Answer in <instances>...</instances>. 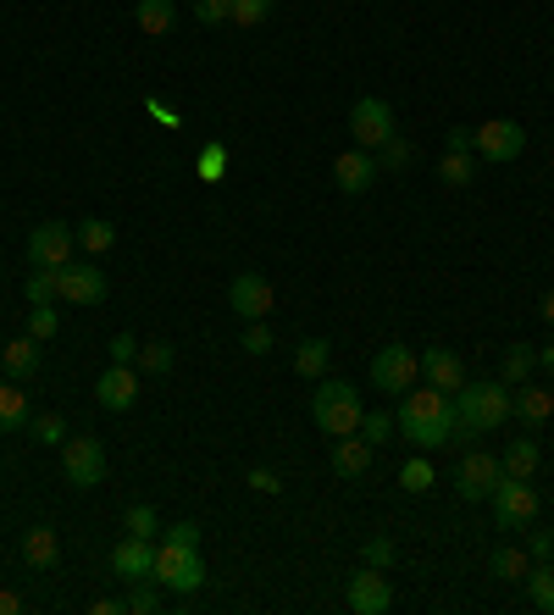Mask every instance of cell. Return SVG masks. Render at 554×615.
<instances>
[{"mask_svg": "<svg viewBox=\"0 0 554 615\" xmlns=\"http://www.w3.org/2000/svg\"><path fill=\"white\" fill-rule=\"evenodd\" d=\"M399 432L416 444V449H443L449 438H454V394H443V388H405L399 394Z\"/></svg>", "mask_w": 554, "mask_h": 615, "instance_id": "obj_1", "label": "cell"}, {"mask_svg": "<svg viewBox=\"0 0 554 615\" xmlns=\"http://www.w3.org/2000/svg\"><path fill=\"white\" fill-rule=\"evenodd\" d=\"M510 410V383H460L454 388V438H482L493 432Z\"/></svg>", "mask_w": 554, "mask_h": 615, "instance_id": "obj_2", "label": "cell"}, {"mask_svg": "<svg viewBox=\"0 0 554 615\" xmlns=\"http://www.w3.org/2000/svg\"><path fill=\"white\" fill-rule=\"evenodd\" d=\"M360 416H366V399L355 394V383H322V388L311 394V421H316L327 438L360 432Z\"/></svg>", "mask_w": 554, "mask_h": 615, "instance_id": "obj_3", "label": "cell"}, {"mask_svg": "<svg viewBox=\"0 0 554 615\" xmlns=\"http://www.w3.org/2000/svg\"><path fill=\"white\" fill-rule=\"evenodd\" d=\"M156 582L173 587V593H200V587H206V560H200V549L161 538V543H156Z\"/></svg>", "mask_w": 554, "mask_h": 615, "instance_id": "obj_4", "label": "cell"}, {"mask_svg": "<svg viewBox=\"0 0 554 615\" xmlns=\"http://www.w3.org/2000/svg\"><path fill=\"white\" fill-rule=\"evenodd\" d=\"M488 504H493L499 532H521V527L537 521V488L526 477H499V488L488 493Z\"/></svg>", "mask_w": 554, "mask_h": 615, "instance_id": "obj_5", "label": "cell"}, {"mask_svg": "<svg viewBox=\"0 0 554 615\" xmlns=\"http://www.w3.org/2000/svg\"><path fill=\"white\" fill-rule=\"evenodd\" d=\"M416 377H421V355H410L405 344H383L372 355V388L377 394H405V388H416Z\"/></svg>", "mask_w": 554, "mask_h": 615, "instance_id": "obj_6", "label": "cell"}, {"mask_svg": "<svg viewBox=\"0 0 554 615\" xmlns=\"http://www.w3.org/2000/svg\"><path fill=\"white\" fill-rule=\"evenodd\" d=\"M349 134H355L360 150H383V145L394 139V106L377 101V95H360V101L349 106Z\"/></svg>", "mask_w": 554, "mask_h": 615, "instance_id": "obj_7", "label": "cell"}, {"mask_svg": "<svg viewBox=\"0 0 554 615\" xmlns=\"http://www.w3.org/2000/svg\"><path fill=\"white\" fill-rule=\"evenodd\" d=\"M228 305H233L239 322H266V316L278 311V289H272L261 272H239V278L228 283Z\"/></svg>", "mask_w": 554, "mask_h": 615, "instance_id": "obj_8", "label": "cell"}, {"mask_svg": "<svg viewBox=\"0 0 554 615\" xmlns=\"http://www.w3.org/2000/svg\"><path fill=\"white\" fill-rule=\"evenodd\" d=\"M62 477L73 488H101L106 482V449H101V438H67L62 444Z\"/></svg>", "mask_w": 554, "mask_h": 615, "instance_id": "obj_9", "label": "cell"}, {"mask_svg": "<svg viewBox=\"0 0 554 615\" xmlns=\"http://www.w3.org/2000/svg\"><path fill=\"white\" fill-rule=\"evenodd\" d=\"M106 272L95 267V261H67L62 272H56V294L67 300V305H101L106 300Z\"/></svg>", "mask_w": 554, "mask_h": 615, "instance_id": "obj_10", "label": "cell"}, {"mask_svg": "<svg viewBox=\"0 0 554 615\" xmlns=\"http://www.w3.org/2000/svg\"><path fill=\"white\" fill-rule=\"evenodd\" d=\"M482 161H515L521 150H526V128L521 123H510V117H493V123H482L477 128V145H471Z\"/></svg>", "mask_w": 554, "mask_h": 615, "instance_id": "obj_11", "label": "cell"}, {"mask_svg": "<svg viewBox=\"0 0 554 615\" xmlns=\"http://www.w3.org/2000/svg\"><path fill=\"white\" fill-rule=\"evenodd\" d=\"M499 477H504V466H499V455H488V449H471L466 460H460V471H454V488H460V499H488L493 488H499Z\"/></svg>", "mask_w": 554, "mask_h": 615, "instance_id": "obj_12", "label": "cell"}, {"mask_svg": "<svg viewBox=\"0 0 554 615\" xmlns=\"http://www.w3.org/2000/svg\"><path fill=\"white\" fill-rule=\"evenodd\" d=\"M73 244H79L73 228L40 222V228L29 233V267H67V261H73Z\"/></svg>", "mask_w": 554, "mask_h": 615, "instance_id": "obj_13", "label": "cell"}, {"mask_svg": "<svg viewBox=\"0 0 554 615\" xmlns=\"http://www.w3.org/2000/svg\"><path fill=\"white\" fill-rule=\"evenodd\" d=\"M112 571L123 576V582H145V576H156V538H123L117 549H112Z\"/></svg>", "mask_w": 554, "mask_h": 615, "instance_id": "obj_14", "label": "cell"}, {"mask_svg": "<svg viewBox=\"0 0 554 615\" xmlns=\"http://www.w3.org/2000/svg\"><path fill=\"white\" fill-rule=\"evenodd\" d=\"M349 609H355V615H383V609H394L388 576L372 571V565H360V576H349Z\"/></svg>", "mask_w": 554, "mask_h": 615, "instance_id": "obj_15", "label": "cell"}, {"mask_svg": "<svg viewBox=\"0 0 554 615\" xmlns=\"http://www.w3.org/2000/svg\"><path fill=\"white\" fill-rule=\"evenodd\" d=\"M95 399H101L106 410H117V416H123V410H134V399H139V372L112 361V366L101 372V383H95Z\"/></svg>", "mask_w": 554, "mask_h": 615, "instance_id": "obj_16", "label": "cell"}, {"mask_svg": "<svg viewBox=\"0 0 554 615\" xmlns=\"http://www.w3.org/2000/svg\"><path fill=\"white\" fill-rule=\"evenodd\" d=\"M333 184H338L344 195H366V189L377 184V156H372V150H360V145H355V150H344V156L333 161Z\"/></svg>", "mask_w": 554, "mask_h": 615, "instance_id": "obj_17", "label": "cell"}, {"mask_svg": "<svg viewBox=\"0 0 554 615\" xmlns=\"http://www.w3.org/2000/svg\"><path fill=\"white\" fill-rule=\"evenodd\" d=\"M372 455H377V444H366V432H344V438L333 444V471H338V477H366V471H372Z\"/></svg>", "mask_w": 554, "mask_h": 615, "instance_id": "obj_18", "label": "cell"}, {"mask_svg": "<svg viewBox=\"0 0 554 615\" xmlns=\"http://www.w3.org/2000/svg\"><path fill=\"white\" fill-rule=\"evenodd\" d=\"M421 372H427V383L443 388V394H454V388L466 383V366H460L454 350H427V355H421Z\"/></svg>", "mask_w": 554, "mask_h": 615, "instance_id": "obj_19", "label": "cell"}, {"mask_svg": "<svg viewBox=\"0 0 554 615\" xmlns=\"http://www.w3.org/2000/svg\"><path fill=\"white\" fill-rule=\"evenodd\" d=\"M23 560H29L34 571H56V560H62L56 527H29V532H23Z\"/></svg>", "mask_w": 554, "mask_h": 615, "instance_id": "obj_20", "label": "cell"}, {"mask_svg": "<svg viewBox=\"0 0 554 615\" xmlns=\"http://www.w3.org/2000/svg\"><path fill=\"white\" fill-rule=\"evenodd\" d=\"M510 410H515L526 427H537V421H548V416H554V394H548V388H537V383H521V394H510Z\"/></svg>", "mask_w": 554, "mask_h": 615, "instance_id": "obj_21", "label": "cell"}, {"mask_svg": "<svg viewBox=\"0 0 554 615\" xmlns=\"http://www.w3.org/2000/svg\"><path fill=\"white\" fill-rule=\"evenodd\" d=\"M134 23L145 29V34H173V23H178V0H134Z\"/></svg>", "mask_w": 554, "mask_h": 615, "instance_id": "obj_22", "label": "cell"}, {"mask_svg": "<svg viewBox=\"0 0 554 615\" xmlns=\"http://www.w3.org/2000/svg\"><path fill=\"white\" fill-rule=\"evenodd\" d=\"M0 366H7L12 377H34L40 372V338L29 333V338H12L7 350H0Z\"/></svg>", "mask_w": 554, "mask_h": 615, "instance_id": "obj_23", "label": "cell"}, {"mask_svg": "<svg viewBox=\"0 0 554 615\" xmlns=\"http://www.w3.org/2000/svg\"><path fill=\"white\" fill-rule=\"evenodd\" d=\"M327 361H333V344H327V338H300V344H294V372H300V377H322Z\"/></svg>", "mask_w": 554, "mask_h": 615, "instance_id": "obj_24", "label": "cell"}, {"mask_svg": "<svg viewBox=\"0 0 554 615\" xmlns=\"http://www.w3.org/2000/svg\"><path fill=\"white\" fill-rule=\"evenodd\" d=\"M537 460H543V449L532 444V438H515L504 455H499V466H504V477H526L532 482V471H537Z\"/></svg>", "mask_w": 554, "mask_h": 615, "instance_id": "obj_25", "label": "cell"}, {"mask_svg": "<svg viewBox=\"0 0 554 615\" xmlns=\"http://www.w3.org/2000/svg\"><path fill=\"white\" fill-rule=\"evenodd\" d=\"M438 178H443L449 189H466V184H477V156H471V150H443V161H438Z\"/></svg>", "mask_w": 554, "mask_h": 615, "instance_id": "obj_26", "label": "cell"}, {"mask_svg": "<svg viewBox=\"0 0 554 615\" xmlns=\"http://www.w3.org/2000/svg\"><path fill=\"white\" fill-rule=\"evenodd\" d=\"M526 598H532L543 615H554V565H548V560H537V565L526 571Z\"/></svg>", "mask_w": 554, "mask_h": 615, "instance_id": "obj_27", "label": "cell"}, {"mask_svg": "<svg viewBox=\"0 0 554 615\" xmlns=\"http://www.w3.org/2000/svg\"><path fill=\"white\" fill-rule=\"evenodd\" d=\"M532 366H537V350H532V344H510V350H504V366H499V383H526Z\"/></svg>", "mask_w": 554, "mask_h": 615, "instance_id": "obj_28", "label": "cell"}, {"mask_svg": "<svg viewBox=\"0 0 554 615\" xmlns=\"http://www.w3.org/2000/svg\"><path fill=\"white\" fill-rule=\"evenodd\" d=\"M488 565H493V576H499V582H526V571H532V554H521V549H504V543H499Z\"/></svg>", "mask_w": 554, "mask_h": 615, "instance_id": "obj_29", "label": "cell"}, {"mask_svg": "<svg viewBox=\"0 0 554 615\" xmlns=\"http://www.w3.org/2000/svg\"><path fill=\"white\" fill-rule=\"evenodd\" d=\"M0 427H29V394L18 383H0Z\"/></svg>", "mask_w": 554, "mask_h": 615, "instance_id": "obj_30", "label": "cell"}, {"mask_svg": "<svg viewBox=\"0 0 554 615\" xmlns=\"http://www.w3.org/2000/svg\"><path fill=\"white\" fill-rule=\"evenodd\" d=\"M56 272H62V267H34V272H29V283H23L29 305H56V300H62V294H56Z\"/></svg>", "mask_w": 554, "mask_h": 615, "instance_id": "obj_31", "label": "cell"}, {"mask_svg": "<svg viewBox=\"0 0 554 615\" xmlns=\"http://www.w3.org/2000/svg\"><path fill=\"white\" fill-rule=\"evenodd\" d=\"M79 244H84V250H90V256H106V250H112V244H117V228H112V222H106V217H90V222H84V228H79Z\"/></svg>", "mask_w": 554, "mask_h": 615, "instance_id": "obj_32", "label": "cell"}, {"mask_svg": "<svg viewBox=\"0 0 554 615\" xmlns=\"http://www.w3.org/2000/svg\"><path fill=\"white\" fill-rule=\"evenodd\" d=\"M173 361H178V350L156 338V344H139V361H134V366H145L150 377H167V372H173Z\"/></svg>", "mask_w": 554, "mask_h": 615, "instance_id": "obj_33", "label": "cell"}, {"mask_svg": "<svg viewBox=\"0 0 554 615\" xmlns=\"http://www.w3.org/2000/svg\"><path fill=\"white\" fill-rule=\"evenodd\" d=\"M195 173H200V184H222V173H228V145H206L200 150V161H195Z\"/></svg>", "mask_w": 554, "mask_h": 615, "instance_id": "obj_34", "label": "cell"}, {"mask_svg": "<svg viewBox=\"0 0 554 615\" xmlns=\"http://www.w3.org/2000/svg\"><path fill=\"white\" fill-rule=\"evenodd\" d=\"M272 7H278V0H233V18H228V23H239V29H261V23L272 18Z\"/></svg>", "mask_w": 554, "mask_h": 615, "instance_id": "obj_35", "label": "cell"}, {"mask_svg": "<svg viewBox=\"0 0 554 615\" xmlns=\"http://www.w3.org/2000/svg\"><path fill=\"white\" fill-rule=\"evenodd\" d=\"M123 532H134V538H156L161 521H156L150 504H128V510H123Z\"/></svg>", "mask_w": 554, "mask_h": 615, "instance_id": "obj_36", "label": "cell"}, {"mask_svg": "<svg viewBox=\"0 0 554 615\" xmlns=\"http://www.w3.org/2000/svg\"><path fill=\"white\" fill-rule=\"evenodd\" d=\"M29 427H34V438L51 444V449L67 444V416H56V410H51V416H29Z\"/></svg>", "mask_w": 554, "mask_h": 615, "instance_id": "obj_37", "label": "cell"}, {"mask_svg": "<svg viewBox=\"0 0 554 615\" xmlns=\"http://www.w3.org/2000/svg\"><path fill=\"white\" fill-rule=\"evenodd\" d=\"M432 482H438V471H432L427 460H405V466H399V488H410V493H427Z\"/></svg>", "mask_w": 554, "mask_h": 615, "instance_id": "obj_38", "label": "cell"}, {"mask_svg": "<svg viewBox=\"0 0 554 615\" xmlns=\"http://www.w3.org/2000/svg\"><path fill=\"white\" fill-rule=\"evenodd\" d=\"M128 587H134V593L123 598V604H128V615H156V609H161V593L150 587V576H145V582H128Z\"/></svg>", "mask_w": 554, "mask_h": 615, "instance_id": "obj_39", "label": "cell"}, {"mask_svg": "<svg viewBox=\"0 0 554 615\" xmlns=\"http://www.w3.org/2000/svg\"><path fill=\"white\" fill-rule=\"evenodd\" d=\"M372 156H377V173H399V167H410V145H405L399 134H394L383 150H372Z\"/></svg>", "mask_w": 554, "mask_h": 615, "instance_id": "obj_40", "label": "cell"}, {"mask_svg": "<svg viewBox=\"0 0 554 615\" xmlns=\"http://www.w3.org/2000/svg\"><path fill=\"white\" fill-rule=\"evenodd\" d=\"M56 327H62V316H56V305H34L29 311V333L45 344V338H56Z\"/></svg>", "mask_w": 554, "mask_h": 615, "instance_id": "obj_41", "label": "cell"}, {"mask_svg": "<svg viewBox=\"0 0 554 615\" xmlns=\"http://www.w3.org/2000/svg\"><path fill=\"white\" fill-rule=\"evenodd\" d=\"M399 421L388 416V410H366L360 416V432H366V444H388V432H394Z\"/></svg>", "mask_w": 554, "mask_h": 615, "instance_id": "obj_42", "label": "cell"}, {"mask_svg": "<svg viewBox=\"0 0 554 615\" xmlns=\"http://www.w3.org/2000/svg\"><path fill=\"white\" fill-rule=\"evenodd\" d=\"M195 18H200L206 29H217V23L233 18V0H195Z\"/></svg>", "mask_w": 554, "mask_h": 615, "instance_id": "obj_43", "label": "cell"}, {"mask_svg": "<svg viewBox=\"0 0 554 615\" xmlns=\"http://www.w3.org/2000/svg\"><path fill=\"white\" fill-rule=\"evenodd\" d=\"M239 350H244V355H266V350H272L266 322H250V327H244V338H239Z\"/></svg>", "mask_w": 554, "mask_h": 615, "instance_id": "obj_44", "label": "cell"}, {"mask_svg": "<svg viewBox=\"0 0 554 615\" xmlns=\"http://www.w3.org/2000/svg\"><path fill=\"white\" fill-rule=\"evenodd\" d=\"M366 565H372V571H388V565H394V543H388V538H366Z\"/></svg>", "mask_w": 554, "mask_h": 615, "instance_id": "obj_45", "label": "cell"}, {"mask_svg": "<svg viewBox=\"0 0 554 615\" xmlns=\"http://www.w3.org/2000/svg\"><path fill=\"white\" fill-rule=\"evenodd\" d=\"M112 361H117V366H134V361H139V338H134V333H117V338H112Z\"/></svg>", "mask_w": 554, "mask_h": 615, "instance_id": "obj_46", "label": "cell"}, {"mask_svg": "<svg viewBox=\"0 0 554 615\" xmlns=\"http://www.w3.org/2000/svg\"><path fill=\"white\" fill-rule=\"evenodd\" d=\"M250 488L272 499V493H283V477H278V471H266V466H255V471H250Z\"/></svg>", "mask_w": 554, "mask_h": 615, "instance_id": "obj_47", "label": "cell"}, {"mask_svg": "<svg viewBox=\"0 0 554 615\" xmlns=\"http://www.w3.org/2000/svg\"><path fill=\"white\" fill-rule=\"evenodd\" d=\"M167 543H189V549H200V527H195V521H173V527H167Z\"/></svg>", "mask_w": 554, "mask_h": 615, "instance_id": "obj_48", "label": "cell"}, {"mask_svg": "<svg viewBox=\"0 0 554 615\" xmlns=\"http://www.w3.org/2000/svg\"><path fill=\"white\" fill-rule=\"evenodd\" d=\"M526 554H532V560H548V554H554V532H532V538H526Z\"/></svg>", "mask_w": 554, "mask_h": 615, "instance_id": "obj_49", "label": "cell"}, {"mask_svg": "<svg viewBox=\"0 0 554 615\" xmlns=\"http://www.w3.org/2000/svg\"><path fill=\"white\" fill-rule=\"evenodd\" d=\"M471 145H477V128H460V123H454V128H449V150H471Z\"/></svg>", "mask_w": 554, "mask_h": 615, "instance_id": "obj_50", "label": "cell"}, {"mask_svg": "<svg viewBox=\"0 0 554 615\" xmlns=\"http://www.w3.org/2000/svg\"><path fill=\"white\" fill-rule=\"evenodd\" d=\"M23 609V593L18 587H0V615H18Z\"/></svg>", "mask_w": 554, "mask_h": 615, "instance_id": "obj_51", "label": "cell"}, {"mask_svg": "<svg viewBox=\"0 0 554 615\" xmlns=\"http://www.w3.org/2000/svg\"><path fill=\"white\" fill-rule=\"evenodd\" d=\"M95 615H128L123 598H95Z\"/></svg>", "mask_w": 554, "mask_h": 615, "instance_id": "obj_52", "label": "cell"}, {"mask_svg": "<svg viewBox=\"0 0 554 615\" xmlns=\"http://www.w3.org/2000/svg\"><path fill=\"white\" fill-rule=\"evenodd\" d=\"M150 117H156V123H167V128L178 123V112H173V106H161V101H150Z\"/></svg>", "mask_w": 554, "mask_h": 615, "instance_id": "obj_53", "label": "cell"}, {"mask_svg": "<svg viewBox=\"0 0 554 615\" xmlns=\"http://www.w3.org/2000/svg\"><path fill=\"white\" fill-rule=\"evenodd\" d=\"M537 366H543V372H554V344H543V350H537Z\"/></svg>", "mask_w": 554, "mask_h": 615, "instance_id": "obj_54", "label": "cell"}, {"mask_svg": "<svg viewBox=\"0 0 554 615\" xmlns=\"http://www.w3.org/2000/svg\"><path fill=\"white\" fill-rule=\"evenodd\" d=\"M543 322H548V327H554V289H548V294H543Z\"/></svg>", "mask_w": 554, "mask_h": 615, "instance_id": "obj_55", "label": "cell"}]
</instances>
